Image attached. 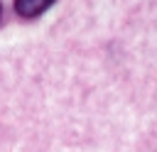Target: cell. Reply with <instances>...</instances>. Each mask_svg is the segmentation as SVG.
<instances>
[{"mask_svg":"<svg viewBox=\"0 0 157 152\" xmlns=\"http://www.w3.org/2000/svg\"><path fill=\"white\" fill-rule=\"evenodd\" d=\"M54 5V0H15L12 7L22 20H34L39 15H44L49 7Z\"/></svg>","mask_w":157,"mask_h":152,"instance_id":"1","label":"cell"},{"mask_svg":"<svg viewBox=\"0 0 157 152\" xmlns=\"http://www.w3.org/2000/svg\"><path fill=\"white\" fill-rule=\"evenodd\" d=\"M0 20H2V2H0Z\"/></svg>","mask_w":157,"mask_h":152,"instance_id":"2","label":"cell"}]
</instances>
